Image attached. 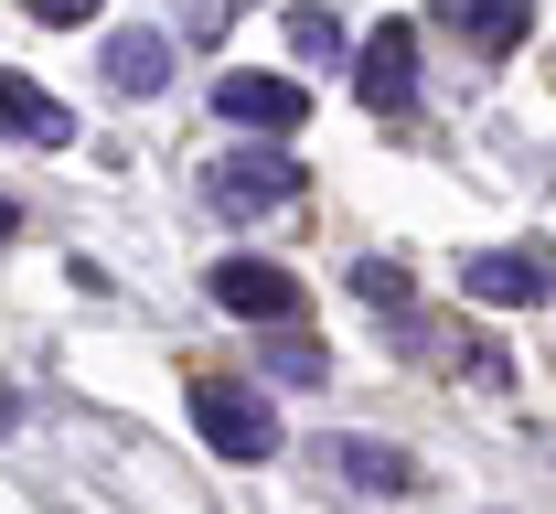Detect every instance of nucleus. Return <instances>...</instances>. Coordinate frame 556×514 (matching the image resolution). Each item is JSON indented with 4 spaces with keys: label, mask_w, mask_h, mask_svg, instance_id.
Segmentation results:
<instances>
[{
    "label": "nucleus",
    "mask_w": 556,
    "mask_h": 514,
    "mask_svg": "<svg viewBox=\"0 0 556 514\" xmlns=\"http://www.w3.org/2000/svg\"><path fill=\"white\" fill-rule=\"evenodd\" d=\"M214 118H225V129H257V140H289V129L311 118V86H300V75H225V86H214Z\"/></svg>",
    "instance_id": "f03ea898"
},
{
    "label": "nucleus",
    "mask_w": 556,
    "mask_h": 514,
    "mask_svg": "<svg viewBox=\"0 0 556 514\" xmlns=\"http://www.w3.org/2000/svg\"><path fill=\"white\" fill-rule=\"evenodd\" d=\"M108 86H118V97H161V86H172V43H161L150 22L108 33Z\"/></svg>",
    "instance_id": "0eeeda50"
},
{
    "label": "nucleus",
    "mask_w": 556,
    "mask_h": 514,
    "mask_svg": "<svg viewBox=\"0 0 556 514\" xmlns=\"http://www.w3.org/2000/svg\"><path fill=\"white\" fill-rule=\"evenodd\" d=\"M353 290H364V300H386V311H396V300H407V268H396V258H364V268H353Z\"/></svg>",
    "instance_id": "f8f14e48"
},
{
    "label": "nucleus",
    "mask_w": 556,
    "mask_h": 514,
    "mask_svg": "<svg viewBox=\"0 0 556 514\" xmlns=\"http://www.w3.org/2000/svg\"><path fill=\"white\" fill-rule=\"evenodd\" d=\"M289 43H300V54H332V65H343V11H289Z\"/></svg>",
    "instance_id": "9b49d317"
},
{
    "label": "nucleus",
    "mask_w": 556,
    "mask_h": 514,
    "mask_svg": "<svg viewBox=\"0 0 556 514\" xmlns=\"http://www.w3.org/2000/svg\"><path fill=\"white\" fill-rule=\"evenodd\" d=\"M353 86H364V108H407L417 97V22H375L364 54H353Z\"/></svg>",
    "instance_id": "423d86ee"
},
{
    "label": "nucleus",
    "mask_w": 556,
    "mask_h": 514,
    "mask_svg": "<svg viewBox=\"0 0 556 514\" xmlns=\"http://www.w3.org/2000/svg\"><path fill=\"white\" fill-rule=\"evenodd\" d=\"M236 322H300L311 311V290L289 279V268H268V258H214V279H204Z\"/></svg>",
    "instance_id": "7ed1b4c3"
},
{
    "label": "nucleus",
    "mask_w": 556,
    "mask_h": 514,
    "mask_svg": "<svg viewBox=\"0 0 556 514\" xmlns=\"http://www.w3.org/2000/svg\"><path fill=\"white\" fill-rule=\"evenodd\" d=\"M193 418H204V450H214V461H278V418H268V397H247V386L204 375V386H193Z\"/></svg>",
    "instance_id": "f257e3e1"
},
{
    "label": "nucleus",
    "mask_w": 556,
    "mask_h": 514,
    "mask_svg": "<svg viewBox=\"0 0 556 514\" xmlns=\"http://www.w3.org/2000/svg\"><path fill=\"white\" fill-rule=\"evenodd\" d=\"M450 33H460V43H482V54H514V43L535 33V11H514V0H503V11H450Z\"/></svg>",
    "instance_id": "9d476101"
},
{
    "label": "nucleus",
    "mask_w": 556,
    "mask_h": 514,
    "mask_svg": "<svg viewBox=\"0 0 556 514\" xmlns=\"http://www.w3.org/2000/svg\"><path fill=\"white\" fill-rule=\"evenodd\" d=\"M0 236H22V204H11V193H0Z\"/></svg>",
    "instance_id": "ddd939ff"
},
{
    "label": "nucleus",
    "mask_w": 556,
    "mask_h": 514,
    "mask_svg": "<svg viewBox=\"0 0 556 514\" xmlns=\"http://www.w3.org/2000/svg\"><path fill=\"white\" fill-rule=\"evenodd\" d=\"M321 461H332L343 482H364V493H417V461H407V450H375V440H332Z\"/></svg>",
    "instance_id": "1a4fd4ad"
},
{
    "label": "nucleus",
    "mask_w": 556,
    "mask_h": 514,
    "mask_svg": "<svg viewBox=\"0 0 556 514\" xmlns=\"http://www.w3.org/2000/svg\"><path fill=\"white\" fill-rule=\"evenodd\" d=\"M204 193L225 215H278V204L300 193V161H289V150H236V161H214Z\"/></svg>",
    "instance_id": "39448f33"
},
{
    "label": "nucleus",
    "mask_w": 556,
    "mask_h": 514,
    "mask_svg": "<svg viewBox=\"0 0 556 514\" xmlns=\"http://www.w3.org/2000/svg\"><path fill=\"white\" fill-rule=\"evenodd\" d=\"M0 129H22V140H43V150H65L75 140V108H54L33 75H0Z\"/></svg>",
    "instance_id": "6e6552de"
},
{
    "label": "nucleus",
    "mask_w": 556,
    "mask_h": 514,
    "mask_svg": "<svg viewBox=\"0 0 556 514\" xmlns=\"http://www.w3.org/2000/svg\"><path fill=\"white\" fill-rule=\"evenodd\" d=\"M460 290L482 300V311H525V300H556V258H535V247H482V258H460Z\"/></svg>",
    "instance_id": "20e7f679"
},
{
    "label": "nucleus",
    "mask_w": 556,
    "mask_h": 514,
    "mask_svg": "<svg viewBox=\"0 0 556 514\" xmlns=\"http://www.w3.org/2000/svg\"><path fill=\"white\" fill-rule=\"evenodd\" d=\"M0 429H11V386H0Z\"/></svg>",
    "instance_id": "4468645a"
}]
</instances>
